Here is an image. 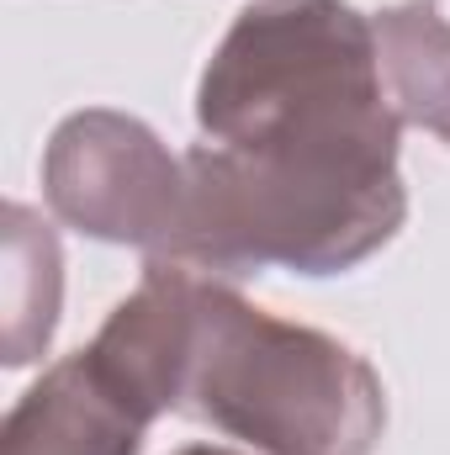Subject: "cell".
Returning <instances> with one entry per match:
<instances>
[{
	"label": "cell",
	"instance_id": "cell-1",
	"mask_svg": "<svg viewBox=\"0 0 450 455\" xmlns=\"http://www.w3.org/2000/svg\"><path fill=\"white\" fill-rule=\"evenodd\" d=\"M197 122L207 143L297 159L398 170L403 122L387 101L376 32L350 0H254L213 48Z\"/></svg>",
	"mask_w": 450,
	"mask_h": 455
},
{
	"label": "cell",
	"instance_id": "cell-2",
	"mask_svg": "<svg viewBox=\"0 0 450 455\" xmlns=\"http://www.w3.org/2000/svg\"><path fill=\"white\" fill-rule=\"evenodd\" d=\"M175 413L254 455H371L387 429V392L350 344L197 275Z\"/></svg>",
	"mask_w": 450,
	"mask_h": 455
},
{
	"label": "cell",
	"instance_id": "cell-3",
	"mask_svg": "<svg viewBox=\"0 0 450 455\" xmlns=\"http://www.w3.org/2000/svg\"><path fill=\"white\" fill-rule=\"evenodd\" d=\"M408 218L398 170L297 164L223 143L186 154L181 265L213 275H339L371 259Z\"/></svg>",
	"mask_w": 450,
	"mask_h": 455
},
{
	"label": "cell",
	"instance_id": "cell-4",
	"mask_svg": "<svg viewBox=\"0 0 450 455\" xmlns=\"http://www.w3.org/2000/svg\"><path fill=\"white\" fill-rule=\"evenodd\" d=\"M43 196L59 223L85 238L175 259L186 228V159H175L149 122L91 107L53 127Z\"/></svg>",
	"mask_w": 450,
	"mask_h": 455
},
{
	"label": "cell",
	"instance_id": "cell-5",
	"mask_svg": "<svg viewBox=\"0 0 450 455\" xmlns=\"http://www.w3.org/2000/svg\"><path fill=\"white\" fill-rule=\"evenodd\" d=\"M149 419L117 397L91 355H69L21 392L0 429V455H138Z\"/></svg>",
	"mask_w": 450,
	"mask_h": 455
},
{
	"label": "cell",
	"instance_id": "cell-6",
	"mask_svg": "<svg viewBox=\"0 0 450 455\" xmlns=\"http://www.w3.org/2000/svg\"><path fill=\"white\" fill-rule=\"evenodd\" d=\"M371 32L398 122L450 143V16L435 0H403L376 11Z\"/></svg>",
	"mask_w": 450,
	"mask_h": 455
},
{
	"label": "cell",
	"instance_id": "cell-7",
	"mask_svg": "<svg viewBox=\"0 0 450 455\" xmlns=\"http://www.w3.org/2000/svg\"><path fill=\"white\" fill-rule=\"evenodd\" d=\"M5 365H32L59 323L64 254L53 228L27 207H5Z\"/></svg>",
	"mask_w": 450,
	"mask_h": 455
},
{
	"label": "cell",
	"instance_id": "cell-8",
	"mask_svg": "<svg viewBox=\"0 0 450 455\" xmlns=\"http://www.w3.org/2000/svg\"><path fill=\"white\" fill-rule=\"evenodd\" d=\"M175 455H238V451H228V445H186V451H175Z\"/></svg>",
	"mask_w": 450,
	"mask_h": 455
}]
</instances>
